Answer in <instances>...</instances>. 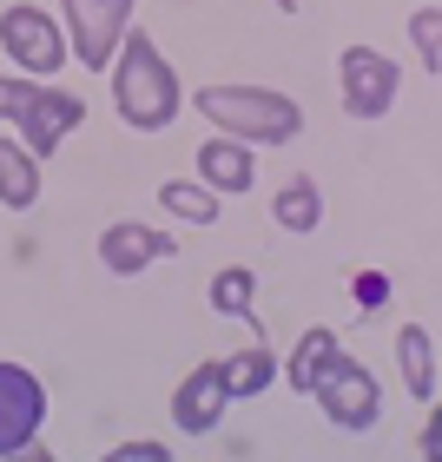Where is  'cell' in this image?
<instances>
[{"instance_id": "obj_1", "label": "cell", "mask_w": 442, "mask_h": 462, "mask_svg": "<svg viewBox=\"0 0 442 462\" xmlns=\"http://www.w3.org/2000/svg\"><path fill=\"white\" fill-rule=\"evenodd\" d=\"M106 73H113V113L133 125V133H165V125L185 113V87H179L172 60L159 53V40L145 27H125Z\"/></svg>"}, {"instance_id": "obj_2", "label": "cell", "mask_w": 442, "mask_h": 462, "mask_svg": "<svg viewBox=\"0 0 442 462\" xmlns=\"http://www.w3.org/2000/svg\"><path fill=\"white\" fill-rule=\"evenodd\" d=\"M192 113H205L212 133L251 145V152H258V145H290L304 133V106L278 87H198Z\"/></svg>"}, {"instance_id": "obj_3", "label": "cell", "mask_w": 442, "mask_h": 462, "mask_svg": "<svg viewBox=\"0 0 442 462\" xmlns=\"http://www.w3.org/2000/svg\"><path fill=\"white\" fill-rule=\"evenodd\" d=\"M0 119L14 125V139L27 145V152L47 165L60 145H67V133H79L87 125V99L53 87V79H27V73H0Z\"/></svg>"}, {"instance_id": "obj_4", "label": "cell", "mask_w": 442, "mask_h": 462, "mask_svg": "<svg viewBox=\"0 0 442 462\" xmlns=\"http://www.w3.org/2000/svg\"><path fill=\"white\" fill-rule=\"evenodd\" d=\"M0 53H7L14 73H27V79H53V73L73 60L60 14L33 7V0H14V7H0Z\"/></svg>"}, {"instance_id": "obj_5", "label": "cell", "mask_w": 442, "mask_h": 462, "mask_svg": "<svg viewBox=\"0 0 442 462\" xmlns=\"http://www.w3.org/2000/svg\"><path fill=\"white\" fill-rule=\"evenodd\" d=\"M310 396H318V410H324L344 436H370L376 423H383V383H376V370L364 364V356H344V350H336Z\"/></svg>"}, {"instance_id": "obj_6", "label": "cell", "mask_w": 442, "mask_h": 462, "mask_svg": "<svg viewBox=\"0 0 442 462\" xmlns=\"http://www.w3.org/2000/svg\"><path fill=\"white\" fill-rule=\"evenodd\" d=\"M133 7L139 0H60V27H67V47L87 73L113 67L125 27H133Z\"/></svg>"}, {"instance_id": "obj_7", "label": "cell", "mask_w": 442, "mask_h": 462, "mask_svg": "<svg viewBox=\"0 0 442 462\" xmlns=\"http://www.w3.org/2000/svg\"><path fill=\"white\" fill-rule=\"evenodd\" d=\"M396 87H403V73H396L390 53L364 47V40L336 53V99H344L350 119H383L390 99H396Z\"/></svg>"}, {"instance_id": "obj_8", "label": "cell", "mask_w": 442, "mask_h": 462, "mask_svg": "<svg viewBox=\"0 0 442 462\" xmlns=\"http://www.w3.org/2000/svg\"><path fill=\"white\" fill-rule=\"evenodd\" d=\"M40 430H47V383H40L27 364H7V356H0V462L14 449H27Z\"/></svg>"}, {"instance_id": "obj_9", "label": "cell", "mask_w": 442, "mask_h": 462, "mask_svg": "<svg viewBox=\"0 0 442 462\" xmlns=\"http://www.w3.org/2000/svg\"><path fill=\"white\" fill-rule=\"evenodd\" d=\"M172 251H179V238L165 225H152V218H113L99 231V264H106L113 278H139V271L165 264Z\"/></svg>"}, {"instance_id": "obj_10", "label": "cell", "mask_w": 442, "mask_h": 462, "mask_svg": "<svg viewBox=\"0 0 442 462\" xmlns=\"http://www.w3.org/2000/svg\"><path fill=\"white\" fill-rule=\"evenodd\" d=\"M225 410H231V390H225V370L218 364H198L192 376H179V390H172V430L212 436L225 423Z\"/></svg>"}, {"instance_id": "obj_11", "label": "cell", "mask_w": 442, "mask_h": 462, "mask_svg": "<svg viewBox=\"0 0 442 462\" xmlns=\"http://www.w3.org/2000/svg\"><path fill=\"white\" fill-rule=\"evenodd\" d=\"M192 165H198L192 179L205 185V192H218V199H238V192H251V185H258V152H251V145H238V139H225V133L198 139Z\"/></svg>"}, {"instance_id": "obj_12", "label": "cell", "mask_w": 442, "mask_h": 462, "mask_svg": "<svg viewBox=\"0 0 442 462\" xmlns=\"http://www.w3.org/2000/svg\"><path fill=\"white\" fill-rule=\"evenodd\" d=\"M396 370L416 403H436V330L429 324H396Z\"/></svg>"}, {"instance_id": "obj_13", "label": "cell", "mask_w": 442, "mask_h": 462, "mask_svg": "<svg viewBox=\"0 0 442 462\" xmlns=\"http://www.w3.org/2000/svg\"><path fill=\"white\" fill-rule=\"evenodd\" d=\"M336 350H344V344H336V330H330V324H310L304 337L290 344V356H278V383H290L298 396H310V390H318V376L330 370Z\"/></svg>"}, {"instance_id": "obj_14", "label": "cell", "mask_w": 442, "mask_h": 462, "mask_svg": "<svg viewBox=\"0 0 442 462\" xmlns=\"http://www.w3.org/2000/svg\"><path fill=\"white\" fill-rule=\"evenodd\" d=\"M271 218H278V231H290V238H310V231L324 225V192H318V179H310V172L284 179L278 192H271Z\"/></svg>"}, {"instance_id": "obj_15", "label": "cell", "mask_w": 442, "mask_h": 462, "mask_svg": "<svg viewBox=\"0 0 442 462\" xmlns=\"http://www.w3.org/2000/svg\"><path fill=\"white\" fill-rule=\"evenodd\" d=\"M40 159L27 152V145L20 139H0V205H7V212H33L40 205Z\"/></svg>"}, {"instance_id": "obj_16", "label": "cell", "mask_w": 442, "mask_h": 462, "mask_svg": "<svg viewBox=\"0 0 442 462\" xmlns=\"http://www.w3.org/2000/svg\"><path fill=\"white\" fill-rule=\"evenodd\" d=\"M205 304H212L218 318L258 324V271H251V264H225V271H212V284H205Z\"/></svg>"}, {"instance_id": "obj_17", "label": "cell", "mask_w": 442, "mask_h": 462, "mask_svg": "<svg viewBox=\"0 0 442 462\" xmlns=\"http://www.w3.org/2000/svg\"><path fill=\"white\" fill-rule=\"evenodd\" d=\"M218 370H225V390H231V403H244V396H264L271 383H278V350H271L264 337L238 350V356H218Z\"/></svg>"}, {"instance_id": "obj_18", "label": "cell", "mask_w": 442, "mask_h": 462, "mask_svg": "<svg viewBox=\"0 0 442 462\" xmlns=\"http://www.w3.org/2000/svg\"><path fill=\"white\" fill-rule=\"evenodd\" d=\"M159 212L185 225H218V192H205L198 179H165L159 185Z\"/></svg>"}, {"instance_id": "obj_19", "label": "cell", "mask_w": 442, "mask_h": 462, "mask_svg": "<svg viewBox=\"0 0 442 462\" xmlns=\"http://www.w3.org/2000/svg\"><path fill=\"white\" fill-rule=\"evenodd\" d=\"M410 47H416V67L436 79L442 73V14L436 7H416L410 14Z\"/></svg>"}, {"instance_id": "obj_20", "label": "cell", "mask_w": 442, "mask_h": 462, "mask_svg": "<svg viewBox=\"0 0 442 462\" xmlns=\"http://www.w3.org/2000/svg\"><path fill=\"white\" fill-rule=\"evenodd\" d=\"M390 271H356V278H350V298H356V310H383L390 304Z\"/></svg>"}, {"instance_id": "obj_21", "label": "cell", "mask_w": 442, "mask_h": 462, "mask_svg": "<svg viewBox=\"0 0 442 462\" xmlns=\"http://www.w3.org/2000/svg\"><path fill=\"white\" fill-rule=\"evenodd\" d=\"M99 462H179V456H172V443H152V436H139V443H119V449H106Z\"/></svg>"}, {"instance_id": "obj_22", "label": "cell", "mask_w": 442, "mask_h": 462, "mask_svg": "<svg viewBox=\"0 0 442 462\" xmlns=\"http://www.w3.org/2000/svg\"><path fill=\"white\" fill-rule=\"evenodd\" d=\"M416 456H423V462H442V416H436V403L423 410V430H416Z\"/></svg>"}, {"instance_id": "obj_23", "label": "cell", "mask_w": 442, "mask_h": 462, "mask_svg": "<svg viewBox=\"0 0 442 462\" xmlns=\"http://www.w3.org/2000/svg\"><path fill=\"white\" fill-rule=\"evenodd\" d=\"M7 462H60V456H53V449H47V443H40V436H33V443H27V449H14Z\"/></svg>"}, {"instance_id": "obj_24", "label": "cell", "mask_w": 442, "mask_h": 462, "mask_svg": "<svg viewBox=\"0 0 442 462\" xmlns=\"http://www.w3.org/2000/svg\"><path fill=\"white\" fill-rule=\"evenodd\" d=\"M271 7H278V14H298V0H271Z\"/></svg>"}]
</instances>
